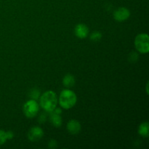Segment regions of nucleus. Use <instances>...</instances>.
Returning a JSON list of instances; mask_svg holds the SVG:
<instances>
[{"instance_id": "obj_18", "label": "nucleus", "mask_w": 149, "mask_h": 149, "mask_svg": "<svg viewBox=\"0 0 149 149\" xmlns=\"http://www.w3.org/2000/svg\"><path fill=\"white\" fill-rule=\"evenodd\" d=\"M53 112H55V113H58V114H61L62 113V110L60 108H55L53 110Z\"/></svg>"}, {"instance_id": "obj_13", "label": "nucleus", "mask_w": 149, "mask_h": 149, "mask_svg": "<svg viewBox=\"0 0 149 149\" xmlns=\"http://www.w3.org/2000/svg\"><path fill=\"white\" fill-rule=\"evenodd\" d=\"M29 96H30V97L31 99L36 100V99L39 98V96H40V92H39V90H37V89H33V90L30 92V93H29Z\"/></svg>"}, {"instance_id": "obj_7", "label": "nucleus", "mask_w": 149, "mask_h": 149, "mask_svg": "<svg viewBox=\"0 0 149 149\" xmlns=\"http://www.w3.org/2000/svg\"><path fill=\"white\" fill-rule=\"evenodd\" d=\"M74 33L75 35L79 39H84L88 36L89 29L86 25L80 23L77 24L74 29Z\"/></svg>"}, {"instance_id": "obj_3", "label": "nucleus", "mask_w": 149, "mask_h": 149, "mask_svg": "<svg viewBox=\"0 0 149 149\" xmlns=\"http://www.w3.org/2000/svg\"><path fill=\"white\" fill-rule=\"evenodd\" d=\"M135 46L137 50L141 53H148L149 52V36L147 33H140L135 37Z\"/></svg>"}, {"instance_id": "obj_17", "label": "nucleus", "mask_w": 149, "mask_h": 149, "mask_svg": "<svg viewBox=\"0 0 149 149\" xmlns=\"http://www.w3.org/2000/svg\"><path fill=\"white\" fill-rule=\"evenodd\" d=\"M6 134H7V140L13 139V138L14 137V134L12 131H7V132H6Z\"/></svg>"}, {"instance_id": "obj_9", "label": "nucleus", "mask_w": 149, "mask_h": 149, "mask_svg": "<svg viewBox=\"0 0 149 149\" xmlns=\"http://www.w3.org/2000/svg\"><path fill=\"white\" fill-rule=\"evenodd\" d=\"M50 113L51 114L49 116V119H50L51 123L55 127H60L62 125V118H61V114L55 113L53 111L50 112Z\"/></svg>"}, {"instance_id": "obj_12", "label": "nucleus", "mask_w": 149, "mask_h": 149, "mask_svg": "<svg viewBox=\"0 0 149 149\" xmlns=\"http://www.w3.org/2000/svg\"><path fill=\"white\" fill-rule=\"evenodd\" d=\"M102 38V33L100 31H93L90 35V39L93 42H98Z\"/></svg>"}, {"instance_id": "obj_11", "label": "nucleus", "mask_w": 149, "mask_h": 149, "mask_svg": "<svg viewBox=\"0 0 149 149\" xmlns=\"http://www.w3.org/2000/svg\"><path fill=\"white\" fill-rule=\"evenodd\" d=\"M138 133L143 137H147L149 135V124L148 122H143L141 124L138 128Z\"/></svg>"}, {"instance_id": "obj_16", "label": "nucleus", "mask_w": 149, "mask_h": 149, "mask_svg": "<svg viewBox=\"0 0 149 149\" xmlns=\"http://www.w3.org/2000/svg\"><path fill=\"white\" fill-rule=\"evenodd\" d=\"M131 55H132V56H130V58H132V59H130V62H135V61L138 60V55H137L135 52H132Z\"/></svg>"}, {"instance_id": "obj_4", "label": "nucleus", "mask_w": 149, "mask_h": 149, "mask_svg": "<svg viewBox=\"0 0 149 149\" xmlns=\"http://www.w3.org/2000/svg\"><path fill=\"white\" fill-rule=\"evenodd\" d=\"M39 105L35 100H29L23 106V113L28 118H33L39 112Z\"/></svg>"}, {"instance_id": "obj_5", "label": "nucleus", "mask_w": 149, "mask_h": 149, "mask_svg": "<svg viewBox=\"0 0 149 149\" xmlns=\"http://www.w3.org/2000/svg\"><path fill=\"white\" fill-rule=\"evenodd\" d=\"M44 135V131L39 127H33L28 132V138L32 142H36L42 139Z\"/></svg>"}, {"instance_id": "obj_15", "label": "nucleus", "mask_w": 149, "mask_h": 149, "mask_svg": "<svg viewBox=\"0 0 149 149\" xmlns=\"http://www.w3.org/2000/svg\"><path fill=\"white\" fill-rule=\"evenodd\" d=\"M57 145H58V143L55 140H51L48 143V147L50 148H55L57 147Z\"/></svg>"}, {"instance_id": "obj_10", "label": "nucleus", "mask_w": 149, "mask_h": 149, "mask_svg": "<svg viewBox=\"0 0 149 149\" xmlns=\"http://www.w3.org/2000/svg\"><path fill=\"white\" fill-rule=\"evenodd\" d=\"M63 84L65 87H68V88L72 87L75 84V78L71 74H66L63 79Z\"/></svg>"}, {"instance_id": "obj_14", "label": "nucleus", "mask_w": 149, "mask_h": 149, "mask_svg": "<svg viewBox=\"0 0 149 149\" xmlns=\"http://www.w3.org/2000/svg\"><path fill=\"white\" fill-rule=\"evenodd\" d=\"M7 141V134H6V132L5 131L2 130H0V146L5 143Z\"/></svg>"}, {"instance_id": "obj_6", "label": "nucleus", "mask_w": 149, "mask_h": 149, "mask_svg": "<svg viewBox=\"0 0 149 149\" xmlns=\"http://www.w3.org/2000/svg\"><path fill=\"white\" fill-rule=\"evenodd\" d=\"M130 16V11L126 7H119L113 13V18L119 22H123L127 20Z\"/></svg>"}, {"instance_id": "obj_1", "label": "nucleus", "mask_w": 149, "mask_h": 149, "mask_svg": "<svg viewBox=\"0 0 149 149\" xmlns=\"http://www.w3.org/2000/svg\"><path fill=\"white\" fill-rule=\"evenodd\" d=\"M58 98L57 95L53 91L48 90L45 92L40 97V105L42 109L47 112L53 111L54 109L57 107Z\"/></svg>"}, {"instance_id": "obj_19", "label": "nucleus", "mask_w": 149, "mask_h": 149, "mask_svg": "<svg viewBox=\"0 0 149 149\" xmlns=\"http://www.w3.org/2000/svg\"><path fill=\"white\" fill-rule=\"evenodd\" d=\"M45 121H46V116H45L44 114H42V116L39 117V122H45Z\"/></svg>"}, {"instance_id": "obj_2", "label": "nucleus", "mask_w": 149, "mask_h": 149, "mask_svg": "<svg viewBox=\"0 0 149 149\" xmlns=\"http://www.w3.org/2000/svg\"><path fill=\"white\" fill-rule=\"evenodd\" d=\"M77 100V95L71 90L66 89L61 93L59 97V104L63 109H70L75 106Z\"/></svg>"}, {"instance_id": "obj_8", "label": "nucleus", "mask_w": 149, "mask_h": 149, "mask_svg": "<svg viewBox=\"0 0 149 149\" xmlns=\"http://www.w3.org/2000/svg\"><path fill=\"white\" fill-rule=\"evenodd\" d=\"M66 127L68 132L72 134V135L78 134L79 132L81 131V124H80L78 121L75 120V119H71V120L68 122V124H67Z\"/></svg>"}]
</instances>
